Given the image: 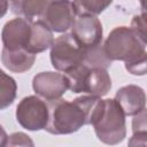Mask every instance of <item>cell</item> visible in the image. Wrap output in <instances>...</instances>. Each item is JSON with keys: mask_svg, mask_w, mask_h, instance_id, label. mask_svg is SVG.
Masks as SVG:
<instances>
[{"mask_svg": "<svg viewBox=\"0 0 147 147\" xmlns=\"http://www.w3.org/2000/svg\"><path fill=\"white\" fill-rule=\"evenodd\" d=\"M71 34L85 48L95 47L102 41V24L96 16L78 15L71 24Z\"/></svg>", "mask_w": 147, "mask_h": 147, "instance_id": "obj_8", "label": "cell"}, {"mask_svg": "<svg viewBox=\"0 0 147 147\" xmlns=\"http://www.w3.org/2000/svg\"><path fill=\"white\" fill-rule=\"evenodd\" d=\"M31 23L32 21L21 16L8 21L1 31L3 48L8 51H16L22 48L26 49L31 32Z\"/></svg>", "mask_w": 147, "mask_h": 147, "instance_id": "obj_9", "label": "cell"}, {"mask_svg": "<svg viewBox=\"0 0 147 147\" xmlns=\"http://www.w3.org/2000/svg\"><path fill=\"white\" fill-rule=\"evenodd\" d=\"M101 98L83 95L72 101L56 99L47 101L48 122L45 130L51 134H70L92 124Z\"/></svg>", "mask_w": 147, "mask_h": 147, "instance_id": "obj_1", "label": "cell"}, {"mask_svg": "<svg viewBox=\"0 0 147 147\" xmlns=\"http://www.w3.org/2000/svg\"><path fill=\"white\" fill-rule=\"evenodd\" d=\"M140 1V5H141V8H142V10L145 9V0H139Z\"/></svg>", "mask_w": 147, "mask_h": 147, "instance_id": "obj_23", "label": "cell"}, {"mask_svg": "<svg viewBox=\"0 0 147 147\" xmlns=\"http://www.w3.org/2000/svg\"><path fill=\"white\" fill-rule=\"evenodd\" d=\"M113 0H74L72 6L76 15H93L96 16L107 9Z\"/></svg>", "mask_w": 147, "mask_h": 147, "instance_id": "obj_16", "label": "cell"}, {"mask_svg": "<svg viewBox=\"0 0 147 147\" xmlns=\"http://www.w3.org/2000/svg\"><path fill=\"white\" fill-rule=\"evenodd\" d=\"M32 88L40 98L52 101L60 99L69 90V83L65 75L60 71H42L33 77Z\"/></svg>", "mask_w": 147, "mask_h": 147, "instance_id": "obj_6", "label": "cell"}, {"mask_svg": "<svg viewBox=\"0 0 147 147\" xmlns=\"http://www.w3.org/2000/svg\"><path fill=\"white\" fill-rule=\"evenodd\" d=\"M17 84L15 79L0 69V110L8 108L16 99Z\"/></svg>", "mask_w": 147, "mask_h": 147, "instance_id": "obj_15", "label": "cell"}, {"mask_svg": "<svg viewBox=\"0 0 147 147\" xmlns=\"http://www.w3.org/2000/svg\"><path fill=\"white\" fill-rule=\"evenodd\" d=\"M54 41L53 31L40 20L31 23L30 38L26 45V51L32 54H38L51 48Z\"/></svg>", "mask_w": 147, "mask_h": 147, "instance_id": "obj_12", "label": "cell"}, {"mask_svg": "<svg viewBox=\"0 0 147 147\" xmlns=\"http://www.w3.org/2000/svg\"><path fill=\"white\" fill-rule=\"evenodd\" d=\"M111 62L105 51H103V46L100 44L95 47H91V48H86L85 52V59H84V63L90 65V67H101L107 69L108 67L111 65Z\"/></svg>", "mask_w": 147, "mask_h": 147, "instance_id": "obj_17", "label": "cell"}, {"mask_svg": "<svg viewBox=\"0 0 147 147\" xmlns=\"http://www.w3.org/2000/svg\"><path fill=\"white\" fill-rule=\"evenodd\" d=\"M1 61L8 70L21 74L32 68L36 61V54H32L24 48L16 51H8L6 48H2Z\"/></svg>", "mask_w": 147, "mask_h": 147, "instance_id": "obj_13", "label": "cell"}, {"mask_svg": "<svg viewBox=\"0 0 147 147\" xmlns=\"http://www.w3.org/2000/svg\"><path fill=\"white\" fill-rule=\"evenodd\" d=\"M52 0H15L10 3L11 11L29 21L41 17L46 7Z\"/></svg>", "mask_w": 147, "mask_h": 147, "instance_id": "obj_14", "label": "cell"}, {"mask_svg": "<svg viewBox=\"0 0 147 147\" xmlns=\"http://www.w3.org/2000/svg\"><path fill=\"white\" fill-rule=\"evenodd\" d=\"M76 11L70 0H52L41 15V21L53 32H65L71 28Z\"/></svg>", "mask_w": 147, "mask_h": 147, "instance_id": "obj_7", "label": "cell"}, {"mask_svg": "<svg viewBox=\"0 0 147 147\" xmlns=\"http://www.w3.org/2000/svg\"><path fill=\"white\" fill-rule=\"evenodd\" d=\"M7 140H8V136L5 131V129L0 125V147L6 146L7 145Z\"/></svg>", "mask_w": 147, "mask_h": 147, "instance_id": "obj_22", "label": "cell"}, {"mask_svg": "<svg viewBox=\"0 0 147 147\" xmlns=\"http://www.w3.org/2000/svg\"><path fill=\"white\" fill-rule=\"evenodd\" d=\"M15 0H0V18L6 15L9 8V3L14 2Z\"/></svg>", "mask_w": 147, "mask_h": 147, "instance_id": "obj_21", "label": "cell"}, {"mask_svg": "<svg viewBox=\"0 0 147 147\" xmlns=\"http://www.w3.org/2000/svg\"><path fill=\"white\" fill-rule=\"evenodd\" d=\"M92 125L98 139L107 145H117L126 136L125 115L114 99H101Z\"/></svg>", "mask_w": 147, "mask_h": 147, "instance_id": "obj_2", "label": "cell"}, {"mask_svg": "<svg viewBox=\"0 0 147 147\" xmlns=\"http://www.w3.org/2000/svg\"><path fill=\"white\" fill-rule=\"evenodd\" d=\"M86 48L83 47L70 33H64L54 39L51 46V62L55 70L68 72L84 63Z\"/></svg>", "mask_w": 147, "mask_h": 147, "instance_id": "obj_4", "label": "cell"}, {"mask_svg": "<svg viewBox=\"0 0 147 147\" xmlns=\"http://www.w3.org/2000/svg\"><path fill=\"white\" fill-rule=\"evenodd\" d=\"M111 88V78L107 69L101 67H90L84 82L83 93L102 98Z\"/></svg>", "mask_w": 147, "mask_h": 147, "instance_id": "obj_11", "label": "cell"}, {"mask_svg": "<svg viewBox=\"0 0 147 147\" xmlns=\"http://www.w3.org/2000/svg\"><path fill=\"white\" fill-rule=\"evenodd\" d=\"M146 64H147V56L137 59L130 62H125V69L131 75L134 76H144L146 74Z\"/></svg>", "mask_w": 147, "mask_h": 147, "instance_id": "obj_18", "label": "cell"}, {"mask_svg": "<svg viewBox=\"0 0 147 147\" xmlns=\"http://www.w3.org/2000/svg\"><path fill=\"white\" fill-rule=\"evenodd\" d=\"M16 121L29 131L45 130L48 122V105L36 95L25 96L16 107Z\"/></svg>", "mask_w": 147, "mask_h": 147, "instance_id": "obj_5", "label": "cell"}, {"mask_svg": "<svg viewBox=\"0 0 147 147\" xmlns=\"http://www.w3.org/2000/svg\"><path fill=\"white\" fill-rule=\"evenodd\" d=\"M31 138L23 132H15L8 137L6 146H33Z\"/></svg>", "mask_w": 147, "mask_h": 147, "instance_id": "obj_20", "label": "cell"}, {"mask_svg": "<svg viewBox=\"0 0 147 147\" xmlns=\"http://www.w3.org/2000/svg\"><path fill=\"white\" fill-rule=\"evenodd\" d=\"M125 116H134L145 110L146 94L138 85H126L121 87L114 98Z\"/></svg>", "mask_w": 147, "mask_h": 147, "instance_id": "obj_10", "label": "cell"}, {"mask_svg": "<svg viewBox=\"0 0 147 147\" xmlns=\"http://www.w3.org/2000/svg\"><path fill=\"white\" fill-rule=\"evenodd\" d=\"M145 17H146L145 11L142 10V13L140 15H136L131 22V29L144 41H146V20H145Z\"/></svg>", "mask_w": 147, "mask_h": 147, "instance_id": "obj_19", "label": "cell"}, {"mask_svg": "<svg viewBox=\"0 0 147 147\" xmlns=\"http://www.w3.org/2000/svg\"><path fill=\"white\" fill-rule=\"evenodd\" d=\"M103 51L110 61L130 62L147 56L146 41L139 38L129 26H116L108 34Z\"/></svg>", "mask_w": 147, "mask_h": 147, "instance_id": "obj_3", "label": "cell"}]
</instances>
